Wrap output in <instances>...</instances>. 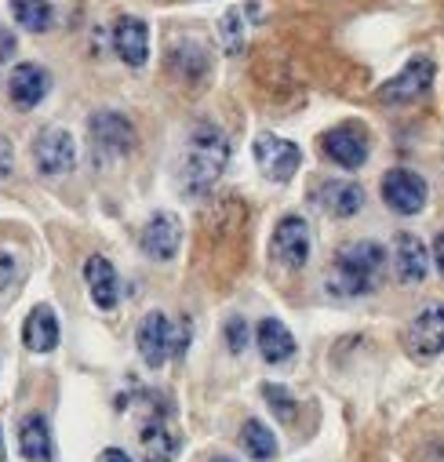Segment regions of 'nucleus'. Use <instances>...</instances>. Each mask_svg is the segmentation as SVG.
<instances>
[{
  "label": "nucleus",
  "mask_w": 444,
  "mask_h": 462,
  "mask_svg": "<svg viewBox=\"0 0 444 462\" xmlns=\"http://www.w3.org/2000/svg\"><path fill=\"white\" fill-rule=\"evenodd\" d=\"M227 161H230V143L215 125H197L190 132V143H186V157H182V186L190 197H200L208 193L222 171H227Z\"/></svg>",
  "instance_id": "f257e3e1"
},
{
  "label": "nucleus",
  "mask_w": 444,
  "mask_h": 462,
  "mask_svg": "<svg viewBox=\"0 0 444 462\" xmlns=\"http://www.w3.org/2000/svg\"><path fill=\"white\" fill-rule=\"evenodd\" d=\"M386 270V248L379 241H354L336 255L328 288L336 295H368L379 284V273Z\"/></svg>",
  "instance_id": "f03ea898"
},
{
  "label": "nucleus",
  "mask_w": 444,
  "mask_h": 462,
  "mask_svg": "<svg viewBox=\"0 0 444 462\" xmlns=\"http://www.w3.org/2000/svg\"><path fill=\"white\" fill-rule=\"evenodd\" d=\"M88 135H91V150L98 157H125L132 146H135V128L125 113H114V109H98L95 117L88 121Z\"/></svg>",
  "instance_id": "7ed1b4c3"
},
{
  "label": "nucleus",
  "mask_w": 444,
  "mask_h": 462,
  "mask_svg": "<svg viewBox=\"0 0 444 462\" xmlns=\"http://www.w3.org/2000/svg\"><path fill=\"white\" fill-rule=\"evenodd\" d=\"M433 77H437V66L430 55H415L404 62V69L397 77H390L383 88H379V98L383 102H393V106H404V102H419L430 88H433Z\"/></svg>",
  "instance_id": "20e7f679"
},
{
  "label": "nucleus",
  "mask_w": 444,
  "mask_h": 462,
  "mask_svg": "<svg viewBox=\"0 0 444 462\" xmlns=\"http://www.w3.org/2000/svg\"><path fill=\"white\" fill-rule=\"evenodd\" d=\"M33 164L48 179L69 175L77 168V143H73V135L66 128H44L33 139Z\"/></svg>",
  "instance_id": "39448f33"
},
{
  "label": "nucleus",
  "mask_w": 444,
  "mask_h": 462,
  "mask_svg": "<svg viewBox=\"0 0 444 462\" xmlns=\"http://www.w3.org/2000/svg\"><path fill=\"white\" fill-rule=\"evenodd\" d=\"M273 259L288 270H302L310 263V252H313V234H310V222L299 218V215H284L273 229Z\"/></svg>",
  "instance_id": "423d86ee"
},
{
  "label": "nucleus",
  "mask_w": 444,
  "mask_h": 462,
  "mask_svg": "<svg viewBox=\"0 0 444 462\" xmlns=\"http://www.w3.org/2000/svg\"><path fill=\"white\" fill-rule=\"evenodd\" d=\"M404 346L412 357H440L444 354V306L430 302L422 306L408 328H404Z\"/></svg>",
  "instance_id": "0eeeda50"
},
{
  "label": "nucleus",
  "mask_w": 444,
  "mask_h": 462,
  "mask_svg": "<svg viewBox=\"0 0 444 462\" xmlns=\"http://www.w3.org/2000/svg\"><path fill=\"white\" fill-rule=\"evenodd\" d=\"M320 150L331 164H339L347 171H357L368 164V153H372V143H368V132L357 128V125H339V128H331L324 132L320 139Z\"/></svg>",
  "instance_id": "6e6552de"
},
{
  "label": "nucleus",
  "mask_w": 444,
  "mask_h": 462,
  "mask_svg": "<svg viewBox=\"0 0 444 462\" xmlns=\"http://www.w3.org/2000/svg\"><path fill=\"white\" fill-rule=\"evenodd\" d=\"M252 153H255V164L259 171L270 179V182H288L299 164H302V150L281 135H259L252 143Z\"/></svg>",
  "instance_id": "1a4fd4ad"
},
{
  "label": "nucleus",
  "mask_w": 444,
  "mask_h": 462,
  "mask_svg": "<svg viewBox=\"0 0 444 462\" xmlns=\"http://www.w3.org/2000/svg\"><path fill=\"white\" fill-rule=\"evenodd\" d=\"M426 197H430V186L412 168H393L383 175V200L397 215H419L426 208Z\"/></svg>",
  "instance_id": "9d476101"
},
{
  "label": "nucleus",
  "mask_w": 444,
  "mask_h": 462,
  "mask_svg": "<svg viewBox=\"0 0 444 462\" xmlns=\"http://www.w3.org/2000/svg\"><path fill=\"white\" fill-rule=\"evenodd\" d=\"M179 245H182V222H179V215H171V211L150 215V222L143 226V234H139V248L153 263H168V259H175Z\"/></svg>",
  "instance_id": "9b49d317"
},
{
  "label": "nucleus",
  "mask_w": 444,
  "mask_h": 462,
  "mask_svg": "<svg viewBox=\"0 0 444 462\" xmlns=\"http://www.w3.org/2000/svg\"><path fill=\"white\" fill-rule=\"evenodd\" d=\"M171 331L175 328H171V320L161 310H153V313L143 317V324L135 331V346H139V357L150 368H161L171 357Z\"/></svg>",
  "instance_id": "f8f14e48"
},
{
  "label": "nucleus",
  "mask_w": 444,
  "mask_h": 462,
  "mask_svg": "<svg viewBox=\"0 0 444 462\" xmlns=\"http://www.w3.org/2000/svg\"><path fill=\"white\" fill-rule=\"evenodd\" d=\"M114 51L132 69L146 66V59H150V26L143 19H135V15H121L114 23Z\"/></svg>",
  "instance_id": "ddd939ff"
},
{
  "label": "nucleus",
  "mask_w": 444,
  "mask_h": 462,
  "mask_svg": "<svg viewBox=\"0 0 444 462\" xmlns=\"http://www.w3.org/2000/svg\"><path fill=\"white\" fill-rule=\"evenodd\" d=\"M48 91H51V77H48V69L37 66V62H23V66H15L12 77H8V98H12L19 109L41 106Z\"/></svg>",
  "instance_id": "4468645a"
},
{
  "label": "nucleus",
  "mask_w": 444,
  "mask_h": 462,
  "mask_svg": "<svg viewBox=\"0 0 444 462\" xmlns=\"http://www.w3.org/2000/svg\"><path fill=\"white\" fill-rule=\"evenodd\" d=\"M393 270L401 284H419L430 273V248L415 234H397L393 237Z\"/></svg>",
  "instance_id": "2eb2a0df"
},
{
  "label": "nucleus",
  "mask_w": 444,
  "mask_h": 462,
  "mask_svg": "<svg viewBox=\"0 0 444 462\" xmlns=\"http://www.w3.org/2000/svg\"><path fill=\"white\" fill-rule=\"evenodd\" d=\"M84 281H88V291H91V302L98 310H114L117 299H121V284H117V270L109 259L102 255H91L84 263Z\"/></svg>",
  "instance_id": "dca6fc26"
},
{
  "label": "nucleus",
  "mask_w": 444,
  "mask_h": 462,
  "mask_svg": "<svg viewBox=\"0 0 444 462\" xmlns=\"http://www.w3.org/2000/svg\"><path fill=\"white\" fill-rule=\"evenodd\" d=\"M317 204L331 215V218H350L365 208V189L357 182H347V179H331L317 189Z\"/></svg>",
  "instance_id": "f3484780"
},
{
  "label": "nucleus",
  "mask_w": 444,
  "mask_h": 462,
  "mask_svg": "<svg viewBox=\"0 0 444 462\" xmlns=\"http://www.w3.org/2000/svg\"><path fill=\"white\" fill-rule=\"evenodd\" d=\"M255 346H259V354L266 365H284L295 357V335L277 320V317H266L259 320L255 328Z\"/></svg>",
  "instance_id": "a211bd4d"
},
{
  "label": "nucleus",
  "mask_w": 444,
  "mask_h": 462,
  "mask_svg": "<svg viewBox=\"0 0 444 462\" xmlns=\"http://www.w3.org/2000/svg\"><path fill=\"white\" fill-rule=\"evenodd\" d=\"M23 342L30 354H51L59 346V317L51 306H33L23 324Z\"/></svg>",
  "instance_id": "6ab92c4d"
},
{
  "label": "nucleus",
  "mask_w": 444,
  "mask_h": 462,
  "mask_svg": "<svg viewBox=\"0 0 444 462\" xmlns=\"http://www.w3.org/2000/svg\"><path fill=\"white\" fill-rule=\"evenodd\" d=\"M19 451L26 462H51L55 458V440H51L44 415H26L19 422Z\"/></svg>",
  "instance_id": "aec40b11"
},
{
  "label": "nucleus",
  "mask_w": 444,
  "mask_h": 462,
  "mask_svg": "<svg viewBox=\"0 0 444 462\" xmlns=\"http://www.w3.org/2000/svg\"><path fill=\"white\" fill-rule=\"evenodd\" d=\"M241 448H245L255 462H270V458L277 455V437H273V430H270L266 422L248 419V422L241 426Z\"/></svg>",
  "instance_id": "412c9836"
},
{
  "label": "nucleus",
  "mask_w": 444,
  "mask_h": 462,
  "mask_svg": "<svg viewBox=\"0 0 444 462\" xmlns=\"http://www.w3.org/2000/svg\"><path fill=\"white\" fill-rule=\"evenodd\" d=\"M143 462H171L175 455V437L168 433V426L161 419H150L143 426Z\"/></svg>",
  "instance_id": "4be33fe9"
},
{
  "label": "nucleus",
  "mask_w": 444,
  "mask_h": 462,
  "mask_svg": "<svg viewBox=\"0 0 444 462\" xmlns=\"http://www.w3.org/2000/svg\"><path fill=\"white\" fill-rule=\"evenodd\" d=\"M12 15L23 30L44 33L51 26V0H12Z\"/></svg>",
  "instance_id": "5701e85b"
},
{
  "label": "nucleus",
  "mask_w": 444,
  "mask_h": 462,
  "mask_svg": "<svg viewBox=\"0 0 444 462\" xmlns=\"http://www.w3.org/2000/svg\"><path fill=\"white\" fill-rule=\"evenodd\" d=\"M263 397H266V404L273 408V415H277V419H284V422H288V419L295 415V397H291L284 386H263Z\"/></svg>",
  "instance_id": "b1692460"
},
{
  "label": "nucleus",
  "mask_w": 444,
  "mask_h": 462,
  "mask_svg": "<svg viewBox=\"0 0 444 462\" xmlns=\"http://www.w3.org/2000/svg\"><path fill=\"white\" fill-rule=\"evenodd\" d=\"M248 342H252L248 320H245V317H230V320H227V346H230V354H245Z\"/></svg>",
  "instance_id": "393cba45"
},
{
  "label": "nucleus",
  "mask_w": 444,
  "mask_h": 462,
  "mask_svg": "<svg viewBox=\"0 0 444 462\" xmlns=\"http://www.w3.org/2000/svg\"><path fill=\"white\" fill-rule=\"evenodd\" d=\"M222 41H227V48H230V51H241V44H245L241 12H230L227 19H222Z\"/></svg>",
  "instance_id": "a878e982"
},
{
  "label": "nucleus",
  "mask_w": 444,
  "mask_h": 462,
  "mask_svg": "<svg viewBox=\"0 0 444 462\" xmlns=\"http://www.w3.org/2000/svg\"><path fill=\"white\" fill-rule=\"evenodd\" d=\"M23 277V270H19V259L12 255V252H0V288H12L15 281Z\"/></svg>",
  "instance_id": "bb28decb"
},
{
  "label": "nucleus",
  "mask_w": 444,
  "mask_h": 462,
  "mask_svg": "<svg viewBox=\"0 0 444 462\" xmlns=\"http://www.w3.org/2000/svg\"><path fill=\"white\" fill-rule=\"evenodd\" d=\"M12 171H15V150L8 139H0V182H5Z\"/></svg>",
  "instance_id": "cd10ccee"
},
{
  "label": "nucleus",
  "mask_w": 444,
  "mask_h": 462,
  "mask_svg": "<svg viewBox=\"0 0 444 462\" xmlns=\"http://www.w3.org/2000/svg\"><path fill=\"white\" fill-rule=\"evenodd\" d=\"M15 55V33L8 26H0V62H8Z\"/></svg>",
  "instance_id": "c85d7f7f"
},
{
  "label": "nucleus",
  "mask_w": 444,
  "mask_h": 462,
  "mask_svg": "<svg viewBox=\"0 0 444 462\" xmlns=\"http://www.w3.org/2000/svg\"><path fill=\"white\" fill-rule=\"evenodd\" d=\"M433 263H437V270L444 273V229H437V237H433V255H430Z\"/></svg>",
  "instance_id": "c756f323"
},
{
  "label": "nucleus",
  "mask_w": 444,
  "mask_h": 462,
  "mask_svg": "<svg viewBox=\"0 0 444 462\" xmlns=\"http://www.w3.org/2000/svg\"><path fill=\"white\" fill-rule=\"evenodd\" d=\"M102 462H132V455L121 451V448H106V451H102Z\"/></svg>",
  "instance_id": "7c9ffc66"
},
{
  "label": "nucleus",
  "mask_w": 444,
  "mask_h": 462,
  "mask_svg": "<svg viewBox=\"0 0 444 462\" xmlns=\"http://www.w3.org/2000/svg\"><path fill=\"white\" fill-rule=\"evenodd\" d=\"M0 462H5V430H0Z\"/></svg>",
  "instance_id": "2f4dec72"
},
{
  "label": "nucleus",
  "mask_w": 444,
  "mask_h": 462,
  "mask_svg": "<svg viewBox=\"0 0 444 462\" xmlns=\"http://www.w3.org/2000/svg\"><path fill=\"white\" fill-rule=\"evenodd\" d=\"M211 462H234V458H227V455H218V458H211Z\"/></svg>",
  "instance_id": "473e14b6"
}]
</instances>
